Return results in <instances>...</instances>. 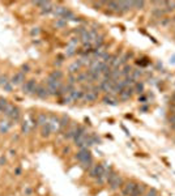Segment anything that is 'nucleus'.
I'll return each mask as SVG.
<instances>
[{
  "label": "nucleus",
  "mask_w": 175,
  "mask_h": 196,
  "mask_svg": "<svg viewBox=\"0 0 175 196\" xmlns=\"http://www.w3.org/2000/svg\"><path fill=\"white\" fill-rule=\"evenodd\" d=\"M76 160L80 161L84 169H90L91 166H93V158H91V154H90L89 149H86V148H82L77 152Z\"/></svg>",
  "instance_id": "f257e3e1"
},
{
  "label": "nucleus",
  "mask_w": 175,
  "mask_h": 196,
  "mask_svg": "<svg viewBox=\"0 0 175 196\" xmlns=\"http://www.w3.org/2000/svg\"><path fill=\"white\" fill-rule=\"evenodd\" d=\"M4 114H6V116H8L9 119H12L13 122H18V119H20V110L12 105L7 106V109L4 110Z\"/></svg>",
  "instance_id": "f03ea898"
},
{
  "label": "nucleus",
  "mask_w": 175,
  "mask_h": 196,
  "mask_svg": "<svg viewBox=\"0 0 175 196\" xmlns=\"http://www.w3.org/2000/svg\"><path fill=\"white\" fill-rule=\"evenodd\" d=\"M106 168V164H99V165H93L91 168L89 169V176L90 178H98V176L105 171Z\"/></svg>",
  "instance_id": "7ed1b4c3"
},
{
  "label": "nucleus",
  "mask_w": 175,
  "mask_h": 196,
  "mask_svg": "<svg viewBox=\"0 0 175 196\" xmlns=\"http://www.w3.org/2000/svg\"><path fill=\"white\" fill-rule=\"evenodd\" d=\"M33 94L37 96L38 98H42V100H46V98L50 97V92H48L47 88L42 86V85H37L33 90Z\"/></svg>",
  "instance_id": "20e7f679"
},
{
  "label": "nucleus",
  "mask_w": 175,
  "mask_h": 196,
  "mask_svg": "<svg viewBox=\"0 0 175 196\" xmlns=\"http://www.w3.org/2000/svg\"><path fill=\"white\" fill-rule=\"evenodd\" d=\"M98 93H99V88H98V86H95V88H93L91 90H89V92H86V93H85L84 100H85V101H88V102L95 101L97 98H98Z\"/></svg>",
  "instance_id": "39448f33"
},
{
  "label": "nucleus",
  "mask_w": 175,
  "mask_h": 196,
  "mask_svg": "<svg viewBox=\"0 0 175 196\" xmlns=\"http://www.w3.org/2000/svg\"><path fill=\"white\" fill-rule=\"evenodd\" d=\"M48 126H50V128L52 132H56V131H59L61 127H60V119L59 118H56V116H51L50 119H48Z\"/></svg>",
  "instance_id": "423d86ee"
},
{
  "label": "nucleus",
  "mask_w": 175,
  "mask_h": 196,
  "mask_svg": "<svg viewBox=\"0 0 175 196\" xmlns=\"http://www.w3.org/2000/svg\"><path fill=\"white\" fill-rule=\"evenodd\" d=\"M135 187H136V183L132 182V180H129V182H127V183L123 186V190H121V195H123V196H131V194L133 192Z\"/></svg>",
  "instance_id": "0eeeda50"
},
{
  "label": "nucleus",
  "mask_w": 175,
  "mask_h": 196,
  "mask_svg": "<svg viewBox=\"0 0 175 196\" xmlns=\"http://www.w3.org/2000/svg\"><path fill=\"white\" fill-rule=\"evenodd\" d=\"M25 81V73L24 72H17L16 75H13V77L11 78V84L14 86V85H20L22 82Z\"/></svg>",
  "instance_id": "6e6552de"
},
{
  "label": "nucleus",
  "mask_w": 175,
  "mask_h": 196,
  "mask_svg": "<svg viewBox=\"0 0 175 196\" xmlns=\"http://www.w3.org/2000/svg\"><path fill=\"white\" fill-rule=\"evenodd\" d=\"M35 86H37L35 80H29L22 85V92L25 93V94H33V90Z\"/></svg>",
  "instance_id": "1a4fd4ad"
},
{
  "label": "nucleus",
  "mask_w": 175,
  "mask_h": 196,
  "mask_svg": "<svg viewBox=\"0 0 175 196\" xmlns=\"http://www.w3.org/2000/svg\"><path fill=\"white\" fill-rule=\"evenodd\" d=\"M132 94H133V88L128 86V88H124V89L119 93V98L121 101H127V100H129V98L132 97Z\"/></svg>",
  "instance_id": "9d476101"
},
{
  "label": "nucleus",
  "mask_w": 175,
  "mask_h": 196,
  "mask_svg": "<svg viewBox=\"0 0 175 196\" xmlns=\"http://www.w3.org/2000/svg\"><path fill=\"white\" fill-rule=\"evenodd\" d=\"M84 96H85V92L82 90H77V89H73L71 93H69V97L72 101H80V100H84Z\"/></svg>",
  "instance_id": "9b49d317"
},
{
  "label": "nucleus",
  "mask_w": 175,
  "mask_h": 196,
  "mask_svg": "<svg viewBox=\"0 0 175 196\" xmlns=\"http://www.w3.org/2000/svg\"><path fill=\"white\" fill-rule=\"evenodd\" d=\"M119 3V12H127L133 8V2H118Z\"/></svg>",
  "instance_id": "f8f14e48"
},
{
  "label": "nucleus",
  "mask_w": 175,
  "mask_h": 196,
  "mask_svg": "<svg viewBox=\"0 0 175 196\" xmlns=\"http://www.w3.org/2000/svg\"><path fill=\"white\" fill-rule=\"evenodd\" d=\"M145 184H140V183H136V187L133 190V192L131 194V196H143L144 195V191H145Z\"/></svg>",
  "instance_id": "ddd939ff"
},
{
  "label": "nucleus",
  "mask_w": 175,
  "mask_h": 196,
  "mask_svg": "<svg viewBox=\"0 0 175 196\" xmlns=\"http://www.w3.org/2000/svg\"><path fill=\"white\" fill-rule=\"evenodd\" d=\"M85 63H84V60H82V59H80V60H77V62H75L73 64H71L69 66V68H68V71H69V73H75L76 71H79L80 68L84 66Z\"/></svg>",
  "instance_id": "4468645a"
},
{
  "label": "nucleus",
  "mask_w": 175,
  "mask_h": 196,
  "mask_svg": "<svg viewBox=\"0 0 175 196\" xmlns=\"http://www.w3.org/2000/svg\"><path fill=\"white\" fill-rule=\"evenodd\" d=\"M67 12V8L65 7H61V6H58V7H54V9H52V13L55 14V16L58 17H63V14H64Z\"/></svg>",
  "instance_id": "2eb2a0df"
},
{
  "label": "nucleus",
  "mask_w": 175,
  "mask_h": 196,
  "mask_svg": "<svg viewBox=\"0 0 175 196\" xmlns=\"http://www.w3.org/2000/svg\"><path fill=\"white\" fill-rule=\"evenodd\" d=\"M11 127H12V123H9V122H7V120H2V122H0V132H2V134H6V132H8Z\"/></svg>",
  "instance_id": "dca6fc26"
},
{
  "label": "nucleus",
  "mask_w": 175,
  "mask_h": 196,
  "mask_svg": "<svg viewBox=\"0 0 175 196\" xmlns=\"http://www.w3.org/2000/svg\"><path fill=\"white\" fill-rule=\"evenodd\" d=\"M48 77H51L52 80H61L63 78V72L60 70H55V71H52L50 75H48Z\"/></svg>",
  "instance_id": "f3484780"
},
{
  "label": "nucleus",
  "mask_w": 175,
  "mask_h": 196,
  "mask_svg": "<svg viewBox=\"0 0 175 196\" xmlns=\"http://www.w3.org/2000/svg\"><path fill=\"white\" fill-rule=\"evenodd\" d=\"M47 122H48V118H47L45 114H39V115H38V118H37V120H35V124H38V126H45Z\"/></svg>",
  "instance_id": "a211bd4d"
},
{
  "label": "nucleus",
  "mask_w": 175,
  "mask_h": 196,
  "mask_svg": "<svg viewBox=\"0 0 175 196\" xmlns=\"http://www.w3.org/2000/svg\"><path fill=\"white\" fill-rule=\"evenodd\" d=\"M107 7L111 9V11H115V12H119V3L118 2H109L106 3Z\"/></svg>",
  "instance_id": "6ab92c4d"
},
{
  "label": "nucleus",
  "mask_w": 175,
  "mask_h": 196,
  "mask_svg": "<svg viewBox=\"0 0 175 196\" xmlns=\"http://www.w3.org/2000/svg\"><path fill=\"white\" fill-rule=\"evenodd\" d=\"M133 92L139 93V94H143V92H144V84L143 82H136L135 88H133Z\"/></svg>",
  "instance_id": "aec40b11"
},
{
  "label": "nucleus",
  "mask_w": 175,
  "mask_h": 196,
  "mask_svg": "<svg viewBox=\"0 0 175 196\" xmlns=\"http://www.w3.org/2000/svg\"><path fill=\"white\" fill-rule=\"evenodd\" d=\"M51 128H50V126H48V123H46L45 126H42V136H48V135H50L51 134Z\"/></svg>",
  "instance_id": "412c9836"
},
{
  "label": "nucleus",
  "mask_w": 175,
  "mask_h": 196,
  "mask_svg": "<svg viewBox=\"0 0 175 196\" xmlns=\"http://www.w3.org/2000/svg\"><path fill=\"white\" fill-rule=\"evenodd\" d=\"M52 9H54V7H52V4L51 3H48L47 6L45 8H42V14H48V13H51L52 12Z\"/></svg>",
  "instance_id": "4be33fe9"
},
{
  "label": "nucleus",
  "mask_w": 175,
  "mask_h": 196,
  "mask_svg": "<svg viewBox=\"0 0 175 196\" xmlns=\"http://www.w3.org/2000/svg\"><path fill=\"white\" fill-rule=\"evenodd\" d=\"M76 78H77V81H80V82L89 81V76H88V72H86V73H80L79 76H76Z\"/></svg>",
  "instance_id": "5701e85b"
},
{
  "label": "nucleus",
  "mask_w": 175,
  "mask_h": 196,
  "mask_svg": "<svg viewBox=\"0 0 175 196\" xmlns=\"http://www.w3.org/2000/svg\"><path fill=\"white\" fill-rule=\"evenodd\" d=\"M8 101L6 100V98H0V111L4 112V110L7 109V106H8Z\"/></svg>",
  "instance_id": "b1692460"
},
{
  "label": "nucleus",
  "mask_w": 175,
  "mask_h": 196,
  "mask_svg": "<svg viewBox=\"0 0 175 196\" xmlns=\"http://www.w3.org/2000/svg\"><path fill=\"white\" fill-rule=\"evenodd\" d=\"M120 72H121V76L127 77V76H129V73L132 72V68H131L129 66H125V67L123 68V71H120Z\"/></svg>",
  "instance_id": "393cba45"
},
{
  "label": "nucleus",
  "mask_w": 175,
  "mask_h": 196,
  "mask_svg": "<svg viewBox=\"0 0 175 196\" xmlns=\"http://www.w3.org/2000/svg\"><path fill=\"white\" fill-rule=\"evenodd\" d=\"M9 80H8V76L4 75V76H0V88H3L6 84H8Z\"/></svg>",
  "instance_id": "a878e982"
},
{
  "label": "nucleus",
  "mask_w": 175,
  "mask_h": 196,
  "mask_svg": "<svg viewBox=\"0 0 175 196\" xmlns=\"http://www.w3.org/2000/svg\"><path fill=\"white\" fill-rule=\"evenodd\" d=\"M103 104H106V105H113V106H116V102L115 101H113L110 97H103Z\"/></svg>",
  "instance_id": "bb28decb"
},
{
  "label": "nucleus",
  "mask_w": 175,
  "mask_h": 196,
  "mask_svg": "<svg viewBox=\"0 0 175 196\" xmlns=\"http://www.w3.org/2000/svg\"><path fill=\"white\" fill-rule=\"evenodd\" d=\"M76 52H77L76 47L68 46V48H67V56H71V55H73V54H76Z\"/></svg>",
  "instance_id": "cd10ccee"
},
{
  "label": "nucleus",
  "mask_w": 175,
  "mask_h": 196,
  "mask_svg": "<svg viewBox=\"0 0 175 196\" xmlns=\"http://www.w3.org/2000/svg\"><path fill=\"white\" fill-rule=\"evenodd\" d=\"M30 130L32 128H30V126H29L28 122H24V123H22V134H28Z\"/></svg>",
  "instance_id": "c85d7f7f"
},
{
  "label": "nucleus",
  "mask_w": 175,
  "mask_h": 196,
  "mask_svg": "<svg viewBox=\"0 0 175 196\" xmlns=\"http://www.w3.org/2000/svg\"><path fill=\"white\" fill-rule=\"evenodd\" d=\"M48 3H50V2H35V3H34V6H35V7H39V8L42 9V8H45Z\"/></svg>",
  "instance_id": "c756f323"
},
{
  "label": "nucleus",
  "mask_w": 175,
  "mask_h": 196,
  "mask_svg": "<svg viewBox=\"0 0 175 196\" xmlns=\"http://www.w3.org/2000/svg\"><path fill=\"white\" fill-rule=\"evenodd\" d=\"M67 25V21L65 20H63V18H59L56 21V26H59V28H63V26H65Z\"/></svg>",
  "instance_id": "7c9ffc66"
},
{
  "label": "nucleus",
  "mask_w": 175,
  "mask_h": 196,
  "mask_svg": "<svg viewBox=\"0 0 175 196\" xmlns=\"http://www.w3.org/2000/svg\"><path fill=\"white\" fill-rule=\"evenodd\" d=\"M68 120H69V119H68V116H63L61 118V119H60V127H65L67 124H68Z\"/></svg>",
  "instance_id": "2f4dec72"
},
{
  "label": "nucleus",
  "mask_w": 175,
  "mask_h": 196,
  "mask_svg": "<svg viewBox=\"0 0 175 196\" xmlns=\"http://www.w3.org/2000/svg\"><path fill=\"white\" fill-rule=\"evenodd\" d=\"M3 89L6 90V92H12V90H13V85L11 84V81H9L8 84H6V85H4V86H3Z\"/></svg>",
  "instance_id": "473e14b6"
},
{
  "label": "nucleus",
  "mask_w": 175,
  "mask_h": 196,
  "mask_svg": "<svg viewBox=\"0 0 175 196\" xmlns=\"http://www.w3.org/2000/svg\"><path fill=\"white\" fill-rule=\"evenodd\" d=\"M85 32H86V29H85L84 26H79V28H76V30H75L76 34H81V36H82V34H84Z\"/></svg>",
  "instance_id": "72a5a7b5"
},
{
  "label": "nucleus",
  "mask_w": 175,
  "mask_h": 196,
  "mask_svg": "<svg viewBox=\"0 0 175 196\" xmlns=\"http://www.w3.org/2000/svg\"><path fill=\"white\" fill-rule=\"evenodd\" d=\"M144 6H145V3H144V2H133V7L139 8V9L144 8Z\"/></svg>",
  "instance_id": "f704fd0d"
},
{
  "label": "nucleus",
  "mask_w": 175,
  "mask_h": 196,
  "mask_svg": "<svg viewBox=\"0 0 175 196\" xmlns=\"http://www.w3.org/2000/svg\"><path fill=\"white\" fill-rule=\"evenodd\" d=\"M30 34L32 36H38V34H39V28H33L30 30Z\"/></svg>",
  "instance_id": "c9c22d12"
},
{
  "label": "nucleus",
  "mask_w": 175,
  "mask_h": 196,
  "mask_svg": "<svg viewBox=\"0 0 175 196\" xmlns=\"http://www.w3.org/2000/svg\"><path fill=\"white\" fill-rule=\"evenodd\" d=\"M29 71H30V67H29V64H24V66H22V71H21V72L28 73Z\"/></svg>",
  "instance_id": "e433bc0d"
},
{
  "label": "nucleus",
  "mask_w": 175,
  "mask_h": 196,
  "mask_svg": "<svg viewBox=\"0 0 175 196\" xmlns=\"http://www.w3.org/2000/svg\"><path fill=\"white\" fill-rule=\"evenodd\" d=\"M145 196H157V191H155L154 188H152V190H150L149 192H148L147 195H145Z\"/></svg>",
  "instance_id": "4c0bfd02"
},
{
  "label": "nucleus",
  "mask_w": 175,
  "mask_h": 196,
  "mask_svg": "<svg viewBox=\"0 0 175 196\" xmlns=\"http://www.w3.org/2000/svg\"><path fill=\"white\" fill-rule=\"evenodd\" d=\"M21 173H22L21 168H16V169H14V174H16V175H21Z\"/></svg>",
  "instance_id": "58836bf2"
},
{
  "label": "nucleus",
  "mask_w": 175,
  "mask_h": 196,
  "mask_svg": "<svg viewBox=\"0 0 175 196\" xmlns=\"http://www.w3.org/2000/svg\"><path fill=\"white\" fill-rule=\"evenodd\" d=\"M139 102H141V104H145V102H147V97L145 96H141L139 98Z\"/></svg>",
  "instance_id": "ea45409f"
},
{
  "label": "nucleus",
  "mask_w": 175,
  "mask_h": 196,
  "mask_svg": "<svg viewBox=\"0 0 175 196\" xmlns=\"http://www.w3.org/2000/svg\"><path fill=\"white\" fill-rule=\"evenodd\" d=\"M24 191H25L26 195H30L32 194V188L30 187H25V188H24Z\"/></svg>",
  "instance_id": "a19ab883"
},
{
  "label": "nucleus",
  "mask_w": 175,
  "mask_h": 196,
  "mask_svg": "<svg viewBox=\"0 0 175 196\" xmlns=\"http://www.w3.org/2000/svg\"><path fill=\"white\" fill-rule=\"evenodd\" d=\"M148 109H149V107H148L147 105H145V106H141V107H140V111H143V112H147V111H148Z\"/></svg>",
  "instance_id": "79ce46f5"
},
{
  "label": "nucleus",
  "mask_w": 175,
  "mask_h": 196,
  "mask_svg": "<svg viewBox=\"0 0 175 196\" xmlns=\"http://www.w3.org/2000/svg\"><path fill=\"white\" fill-rule=\"evenodd\" d=\"M4 164H6V158H4V157H0V166H3Z\"/></svg>",
  "instance_id": "37998d69"
},
{
  "label": "nucleus",
  "mask_w": 175,
  "mask_h": 196,
  "mask_svg": "<svg viewBox=\"0 0 175 196\" xmlns=\"http://www.w3.org/2000/svg\"><path fill=\"white\" fill-rule=\"evenodd\" d=\"M170 122H171L173 124H175V114H174V115H171V116H170Z\"/></svg>",
  "instance_id": "c03bdc74"
},
{
  "label": "nucleus",
  "mask_w": 175,
  "mask_h": 196,
  "mask_svg": "<svg viewBox=\"0 0 175 196\" xmlns=\"http://www.w3.org/2000/svg\"><path fill=\"white\" fill-rule=\"evenodd\" d=\"M173 128H174V130H175V124H173Z\"/></svg>",
  "instance_id": "a18cd8bd"
},
{
  "label": "nucleus",
  "mask_w": 175,
  "mask_h": 196,
  "mask_svg": "<svg viewBox=\"0 0 175 196\" xmlns=\"http://www.w3.org/2000/svg\"><path fill=\"white\" fill-rule=\"evenodd\" d=\"M157 196H158V195H157Z\"/></svg>",
  "instance_id": "49530a36"
}]
</instances>
